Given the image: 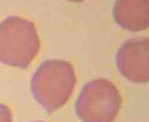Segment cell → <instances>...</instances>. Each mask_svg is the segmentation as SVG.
I'll list each match as a JSON object with an SVG mask.
<instances>
[{"label": "cell", "mask_w": 149, "mask_h": 122, "mask_svg": "<svg viewBox=\"0 0 149 122\" xmlns=\"http://www.w3.org/2000/svg\"><path fill=\"white\" fill-rule=\"evenodd\" d=\"M68 1H70V2H83L84 0H68Z\"/></svg>", "instance_id": "obj_7"}, {"label": "cell", "mask_w": 149, "mask_h": 122, "mask_svg": "<svg viewBox=\"0 0 149 122\" xmlns=\"http://www.w3.org/2000/svg\"><path fill=\"white\" fill-rule=\"evenodd\" d=\"M40 41L32 22L9 17L0 23V63L26 69L37 57Z\"/></svg>", "instance_id": "obj_2"}, {"label": "cell", "mask_w": 149, "mask_h": 122, "mask_svg": "<svg viewBox=\"0 0 149 122\" xmlns=\"http://www.w3.org/2000/svg\"><path fill=\"white\" fill-rule=\"evenodd\" d=\"M149 40L148 37L126 40L116 54V66L130 81L146 83L149 80Z\"/></svg>", "instance_id": "obj_4"}, {"label": "cell", "mask_w": 149, "mask_h": 122, "mask_svg": "<svg viewBox=\"0 0 149 122\" xmlns=\"http://www.w3.org/2000/svg\"><path fill=\"white\" fill-rule=\"evenodd\" d=\"M122 104L115 85L104 78L88 82L75 103V112L83 122H113Z\"/></svg>", "instance_id": "obj_3"}, {"label": "cell", "mask_w": 149, "mask_h": 122, "mask_svg": "<svg viewBox=\"0 0 149 122\" xmlns=\"http://www.w3.org/2000/svg\"><path fill=\"white\" fill-rule=\"evenodd\" d=\"M13 116L10 108L4 103H0V122H12Z\"/></svg>", "instance_id": "obj_6"}, {"label": "cell", "mask_w": 149, "mask_h": 122, "mask_svg": "<svg viewBox=\"0 0 149 122\" xmlns=\"http://www.w3.org/2000/svg\"><path fill=\"white\" fill-rule=\"evenodd\" d=\"M76 84L74 67L68 61L52 59L42 62L31 81L36 101L48 112L61 108L68 101Z\"/></svg>", "instance_id": "obj_1"}, {"label": "cell", "mask_w": 149, "mask_h": 122, "mask_svg": "<svg viewBox=\"0 0 149 122\" xmlns=\"http://www.w3.org/2000/svg\"><path fill=\"white\" fill-rule=\"evenodd\" d=\"M35 122H45V121H35Z\"/></svg>", "instance_id": "obj_8"}, {"label": "cell", "mask_w": 149, "mask_h": 122, "mask_svg": "<svg viewBox=\"0 0 149 122\" xmlns=\"http://www.w3.org/2000/svg\"><path fill=\"white\" fill-rule=\"evenodd\" d=\"M113 16L122 28L130 31L146 30L149 26V1L116 0Z\"/></svg>", "instance_id": "obj_5"}]
</instances>
